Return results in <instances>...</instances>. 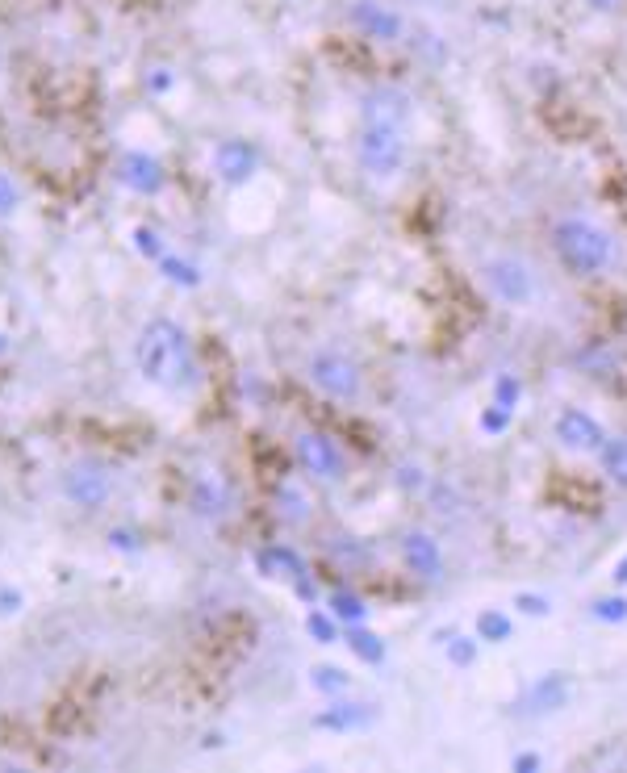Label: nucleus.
I'll return each mask as SVG.
<instances>
[{
	"label": "nucleus",
	"instance_id": "nucleus-1",
	"mask_svg": "<svg viewBox=\"0 0 627 773\" xmlns=\"http://www.w3.org/2000/svg\"><path fill=\"white\" fill-rule=\"evenodd\" d=\"M134 372L159 393H193L201 360L189 331L176 318H147L134 335Z\"/></svg>",
	"mask_w": 627,
	"mask_h": 773
},
{
	"label": "nucleus",
	"instance_id": "nucleus-2",
	"mask_svg": "<svg viewBox=\"0 0 627 773\" xmlns=\"http://www.w3.org/2000/svg\"><path fill=\"white\" fill-rule=\"evenodd\" d=\"M552 251L569 276H602L619 260L615 234L586 214H565L552 222Z\"/></svg>",
	"mask_w": 627,
	"mask_h": 773
},
{
	"label": "nucleus",
	"instance_id": "nucleus-3",
	"mask_svg": "<svg viewBox=\"0 0 627 773\" xmlns=\"http://www.w3.org/2000/svg\"><path fill=\"white\" fill-rule=\"evenodd\" d=\"M356 168L373 184H393L410 168V126L406 122H381V117H360L356 126Z\"/></svg>",
	"mask_w": 627,
	"mask_h": 773
},
{
	"label": "nucleus",
	"instance_id": "nucleus-4",
	"mask_svg": "<svg viewBox=\"0 0 627 773\" xmlns=\"http://www.w3.org/2000/svg\"><path fill=\"white\" fill-rule=\"evenodd\" d=\"M477 276H481L485 293H490L498 306H506V310H523V306H531V301H536V293H540L531 264L519 260V255H510V251L485 255L481 268H477Z\"/></svg>",
	"mask_w": 627,
	"mask_h": 773
},
{
	"label": "nucleus",
	"instance_id": "nucleus-5",
	"mask_svg": "<svg viewBox=\"0 0 627 773\" xmlns=\"http://www.w3.org/2000/svg\"><path fill=\"white\" fill-rule=\"evenodd\" d=\"M59 494L84 514H97L118 494V473L101 456H80L59 473Z\"/></svg>",
	"mask_w": 627,
	"mask_h": 773
},
{
	"label": "nucleus",
	"instance_id": "nucleus-6",
	"mask_svg": "<svg viewBox=\"0 0 627 773\" xmlns=\"http://www.w3.org/2000/svg\"><path fill=\"white\" fill-rule=\"evenodd\" d=\"M306 381L322 397L339 402V406H356L360 397H364V372L339 347H318V351H310V356H306Z\"/></svg>",
	"mask_w": 627,
	"mask_h": 773
},
{
	"label": "nucleus",
	"instance_id": "nucleus-7",
	"mask_svg": "<svg viewBox=\"0 0 627 773\" xmlns=\"http://www.w3.org/2000/svg\"><path fill=\"white\" fill-rule=\"evenodd\" d=\"M343 17L360 38L377 42V46H393V42L406 38V17L398 5H389V0H347Z\"/></svg>",
	"mask_w": 627,
	"mask_h": 773
},
{
	"label": "nucleus",
	"instance_id": "nucleus-8",
	"mask_svg": "<svg viewBox=\"0 0 627 773\" xmlns=\"http://www.w3.org/2000/svg\"><path fill=\"white\" fill-rule=\"evenodd\" d=\"M293 456L301 464V473L322 481V485H335L347 477V456L343 448L331 439V435H322V431H301L293 439Z\"/></svg>",
	"mask_w": 627,
	"mask_h": 773
},
{
	"label": "nucleus",
	"instance_id": "nucleus-9",
	"mask_svg": "<svg viewBox=\"0 0 627 773\" xmlns=\"http://www.w3.org/2000/svg\"><path fill=\"white\" fill-rule=\"evenodd\" d=\"M209 168L226 184V189H243L255 180V172L264 168V151L251 143V138H222V143L209 151Z\"/></svg>",
	"mask_w": 627,
	"mask_h": 773
},
{
	"label": "nucleus",
	"instance_id": "nucleus-10",
	"mask_svg": "<svg viewBox=\"0 0 627 773\" xmlns=\"http://www.w3.org/2000/svg\"><path fill=\"white\" fill-rule=\"evenodd\" d=\"M113 176H118L122 189H130L134 197H159L168 189V168H164V159L143 151V147H130L118 155V163H113Z\"/></svg>",
	"mask_w": 627,
	"mask_h": 773
},
{
	"label": "nucleus",
	"instance_id": "nucleus-11",
	"mask_svg": "<svg viewBox=\"0 0 627 773\" xmlns=\"http://www.w3.org/2000/svg\"><path fill=\"white\" fill-rule=\"evenodd\" d=\"M556 443H561L565 452L573 456H598L602 452V443H607V427L598 423V418L582 406H569L556 414V427H552Z\"/></svg>",
	"mask_w": 627,
	"mask_h": 773
},
{
	"label": "nucleus",
	"instance_id": "nucleus-12",
	"mask_svg": "<svg viewBox=\"0 0 627 773\" xmlns=\"http://www.w3.org/2000/svg\"><path fill=\"white\" fill-rule=\"evenodd\" d=\"M377 719H381V707H377V702H360V698L339 694V698H327V707L314 715V728H318V732H335V736H343V732H364V728H373Z\"/></svg>",
	"mask_w": 627,
	"mask_h": 773
},
{
	"label": "nucleus",
	"instance_id": "nucleus-13",
	"mask_svg": "<svg viewBox=\"0 0 627 773\" xmlns=\"http://www.w3.org/2000/svg\"><path fill=\"white\" fill-rule=\"evenodd\" d=\"M402 565L418 577V581H439L444 577V548H439V540L431 531H406L402 535Z\"/></svg>",
	"mask_w": 627,
	"mask_h": 773
},
{
	"label": "nucleus",
	"instance_id": "nucleus-14",
	"mask_svg": "<svg viewBox=\"0 0 627 773\" xmlns=\"http://www.w3.org/2000/svg\"><path fill=\"white\" fill-rule=\"evenodd\" d=\"M573 686H569V677L565 673H548L540 677V682H531L527 694L519 698V715H548V711H561L565 702H569Z\"/></svg>",
	"mask_w": 627,
	"mask_h": 773
},
{
	"label": "nucleus",
	"instance_id": "nucleus-15",
	"mask_svg": "<svg viewBox=\"0 0 627 773\" xmlns=\"http://www.w3.org/2000/svg\"><path fill=\"white\" fill-rule=\"evenodd\" d=\"M230 506H235V498H230V489L222 477H197L193 481V494H189V510L197 514V519L205 523H218L230 514Z\"/></svg>",
	"mask_w": 627,
	"mask_h": 773
},
{
	"label": "nucleus",
	"instance_id": "nucleus-16",
	"mask_svg": "<svg viewBox=\"0 0 627 773\" xmlns=\"http://www.w3.org/2000/svg\"><path fill=\"white\" fill-rule=\"evenodd\" d=\"M255 565H260L264 577H289V581H297V577H306V573H310V569H306V560H301L289 544H276V548L260 552V556H255Z\"/></svg>",
	"mask_w": 627,
	"mask_h": 773
},
{
	"label": "nucleus",
	"instance_id": "nucleus-17",
	"mask_svg": "<svg viewBox=\"0 0 627 773\" xmlns=\"http://www.w3.org/2000/svg\"><path fill=\"white\" fill-rule=\"evenodd\" d=\"M310 690L322 694V698H339V694H352V673H347L343 665H310Z\"/></svg>",
	"mask_w": 627,
	"mask_h": 773
},
{
	"label": "nucleus",
	"instance_id": "nucleus-18",
	"mask_svg": "<svg viewBox=\"0 0 627 773\" xmlns=\"http://www.w3.org/2000/svg\"><path fill=\"white\" fill-rule=\"evenodd\" d=\"M347 631V648L356 652V661H364V665H381L385 657H389V648H385V640L377 636V631H368V623H356V627H343Z\"/></svg>",
	"mask_w": 627,
	"mask_h": 773
},
{
	"label": "nucleus",
	"instance_id": "nucleus-19",
	"mask_svg": "<svg viewBox=\"0 0 627 773\" xmlns=\"http://www.w3.org/2000/svg\"><path fill=\"white\" fill-rule=\"evenodd\" d=\"M159 268V276L168 280V285H176V289H197L201 280H205V272H201V264H193L189 255H176V251H168L164 260L155 264Z\"/></svg>",
	"mask_w": 627,
	"mask_h": 773
},
{
	"label": "nucleus",
	"instance_id": "nucleus-20",
	"mask_svg": "<svg viewBox=\"0 0 627 773\" xmlns=\"http://www.w3.org/2000/svg\"><path fill=\"white\" fill-rule=\"evenodd\" d=\"M473 636L481 644H506V640H515V619H510L502 606H485V611L477 615V631Z\"/></svg>",
	"mask_w": 627,
	"mask_h": 773
},
{
	"label": "nucleus",
	"instance_id": "nucleus-21",
	"mask_svg": "<svg viewBox=\"0 0 627 773\" xmlns=\"http://www.w3.org/2000/svg\"><path fill=\"white\" fill-rule=\"evenodd\" d=\"M327 611L343 623V627H356V623H368V615H373V606H368L356 590H335L327 598Z\"/></svg>",
	"mask_w": 627,
	"mask_h": 773
},
{
	"label": "nucleus",
	"instance_id": "nucleus-22",
	"mask_svg": "<svg viewBox=\"0 0 627 773\" xmlns=\"http://www.w3.org/2000/svg\"><path fill=\"white\" fill-rule=\"evenodd\" d=\"M602 473H607L611 485L627 489V435H607V443H602Z\"/></svg>",
	"mask_w": 627,
	"mask_h": 773
},
{
	"label": "nucleus",
	"instance_id": "nucleus-23",
	"mask_svg": "<svg viewBox=\"0 0 627 773\" xmlns=\"http://www.w3.org/2000/svg\"><path fill=\"white\" fill-rule=\"evenodd\" d=\"M306 636H310L314 644H339L343 623H339L331 611H322V606H310V615H306Z\"/></svg>",
	"mask_w": 627,
	"mask_h": 773
},
{
	"label": "nucleus",
	"instance_id": "nucleus-24",
	"mask_svg": "<svg viewBox=\"0 0 627 773\" xmlns=\"http://www.w3.org/2000/svg\"><path fill=\"white\" fill-rule=\"evenodd\" d=\"M444 652H448V665L469 669V665L477 661V652H481V640H477V636H460V631H448Z\"/></svg>",
	"mask_w": 627,
	"mask_h": 773
},
{
	"label": "nucleus",
	"instance_id": "nucleus-25",
	"mask_svg": "<svg viewBox=\"0 0 627 773\" xmlns=\"http://www.w3.org/2000/svg\"><path fill=\"white\" fill-rule=\"evenodd\" d=\"M134 251L138 255H143V260H151V264H159V260H164V255L172 251L168 247V239H164V234H159L155 226H134Z\"/></svg>",
	"mask_w": 627,
	"mask_h": 773
},
{
	"label": "nucleus",
	"instance_id": "nucleus-26",
	"mask_svg": "<svg viewBox=\"0 0 627 773\" xmlns=\"http://www.w3.org/2000/svg\"><path fill=\"white\" fill-rule=\"evenodd\" d=\"M590 619H594V623H607V627H619V623H627V594H607V598H594V602H590Z\"/></svg>",
	"mask_w": 627,
	"mask_h": 773
},
{
	"label": "nucleus",
	"instance_id": "nucleus-27",
	"mask_svg": "<svg viewBox=\"0 0 627 773\" xmlns=\"http://www.w3.org/2000/svg\"><path fill=\"white\" fill-rule=\"evenodd\" d=\"M523 402V381L515 377V372H502V377L494 381V406H502L506 414H515Z\"/></svg>",
	"mask_w": 627,
	"mask_h": 773
},
{
	"label": "nucleus",
	"instance_id": "nucleus-28",
	"mask_svg": "<svg viewBox=\"0 0 627 773\" xmlns=\"http://www.w3.org/2000/svg\"><path fill=\"white\" fill-rule=\"evenodd\" d=\"M21 201H26V189L9 176V172H0V222H9V218H17V209H21Z\"/></svg>",
	"mask_w": 627,
	"mask_h": 773
},
{
	"label": "nucleus",
	"instance_id": "nucleus-29",
	"mask_svg": "<svg viewBox=\"0 0 627 773\" xmlns=\"http://www.w3.org/2000/svg\"><path fill=\"white\" fill-rule=\"evenodd\" d=\"M510 606H515L519 615H531V619H548L552 615V598L548 594H536V590H519Z\"/></svg>",
	"mask_w": 627,
	"mask_h": 773
},
{
	"label": "nucleus",
	"instance_id": "nucleus-30",
	"mask_svg": "<svg viewBox=\"0 0 627 773\" xmlns=\"http://www.w3.org/2000/svg\"><path fill=\"white\" fill-rule=\"evenodd\" d=\"M393 481H398L406 494H423V489H427V468H423V464H398Z\"/></svg>",
	"mask_w": 627,
	"mask_h": 773
},
{
	"label": "nucleus",
	"instance_id": "nucleus-31",
	"mask_svg": "<svg viewBox=\"0 0 627 773\" xmlns=\"http://www.w3.org/2000/svg\"><path fill=\"white\" fill-rule=\"evenodd\" d=\"M510 418H515V414H506L502 406H494V402H490V406H485V410H481V418H477V427H481V435H502V431L510 427Z\"/></svg>",
	"mask_w": 627,
	"mask_h": 773
},
{
	"label": "nucleus",
	"instance_id": "nucleus-32",
	"mask_svg": "<svg viewBox=\"0 0 627 773\" xmlns=\"http://www.w3.org/2000/svg\"><path fill=\"white\" fill-rule=\"evenodd\" d=\"M143 88L151 92V97H164V92H172V88H176L172 67H151V72H147V80H143Z\"/></svg>",
	"mask_w": 627,
	"mask_h": 773
},
{
	"label": "nucleus",
	"instance_id": "nucleus-33",
	"mask_svg": "<svg viewBox=\"0 0 627 773\" xmlns=\"http://www.w3.org/2000/svg\"><path fill=\"white\" fill-rule=\"evenodd\" d=\"M109 548H118V552H143V544H138V531H134V527H113V531H109Z\"/></svg>",
	"mask_w": 627,
	"mask_h": 773
},
{
	"label": "nucleus",
	"instance_id": "nucleus-34",
	"mask_svg": "<svg viewBox=\"0 0 627 773\" xmlns=\"http://www.w3.org/2000/svg\"><path fill=\"white\" fill-rule=\"evenodd\" d=\"M281 498L289 502V506H285V514H289L293 523H301V519H306V494H297L293 485H285V489H281Z\"/></svg>",
	"mask_w": 627,
	"mask_h": 773
},
{
	"label": "nucleus",
	"instance_id": "nucleus-35",
	"mask_svg": "<svg viewBox=\"0 0 627 773\" xmlns=\"http://www.w3.org/2000/svg\"><path fill=\"white\" fill-rule=\"evenodd\" d=\"M26 606V594L13 590V585H0V615H17Z\"/></svg>",
	"mask_w": 627,
	"mask_h": 773
},
{
	"label": "nucleus",
	"instance_id": "nucleus-36",
	"mask_svg": "<svg viewBox=\"0 0 627 773\" xmlns=\"http://www.w3.org/2000/svg\"><path fill=\"white\" fill-rule=\"evenodd\" d=\"M510 769H515V773H536V769H544V757L540 753H515V757H510Z\"/></svg>",
	"mask_w": 627,
	"mask_h": 773
},
{
	"label": "nucleus",
	"instance_id": "nucleus-37",
	"mask_svg": "<svg viewBox=\"0 0 627 773\" xmlns=\"http://www.w3.org/2000/svg\"><path fill=\"white\" fill-rule=\"evenodd\" d=\"M611 585H619V590H627V552L615 560V569H611Z\"/></svg>",
	"mask_w": 627,
	"mask_h": 773
},
{
	"label": "nucleus",
	"instance_id": "nucleus-38",
	"mask_svg": "<svg viewBox=\"0 0 627 773\" xmlns=\"http://www.w3.org/2000/svg\"><path fill=\"white\" fill-rule=\"evenodd\" d=\"M586 5H590L594 13H619V9L627 5V0H586Z\"/></svg>",
	"mask_w": 627,
	"mask_h": 773
},
{
	"label": "nucleus",
	"instance_id": "nucleus-39",
	"mask_svg": "<svg viewBox=\"0 0 627 773\" xmlns=\"http://www.w3.org/2000/svg\"><path fill=\"white\" fill-rule=\"evenodd\" d=\"M0 356H9V339L5 335H0Z\"/></svg>",
	"mask_w": 627,
	"mask_h": 773
}]
</instances>
